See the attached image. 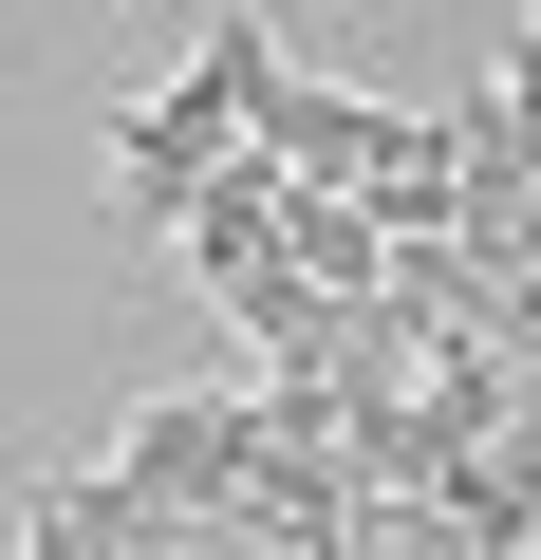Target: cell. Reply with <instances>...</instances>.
<instances>
[{"mask_svg":"<svg viewBox=\"0 0 541 560\" xmlns=\"http://www.w3.org/2000/svg\"><path fill=\"white\" fill-rule=\"evenodd\" d=\"M261 75H281V38H261V0H224V20H205V57H187L168 94H131V113H113V224H150V243H168V206L243 150Z\"/></svg>","mask_w":541,"mask_h":560,"instance_id":"cell-1","label":"cell"},{"mask_svg":"<svg viewBox=\"0 0 541 560\" xmlns=\"http://www.w3.org/2000/svg\"><path fill=\"white\" fill-rule=\"evenodd\" d=\"M243 467H261V393H150V411L113 430V486H131L150 523H205V504H243Z\"/></svg>","mask_w":541,"mask_h":560,"instance_id":"cell-2","label":"cell"},{"mask_svg":"<svg viewBox=\"0 0 541 560\" xmlns=\"http://www.w3.org/2000/svg\"><path fill=\"white\" fill-rule=\"evenodd\" d=\"M243 150H261V168H299V187H374V168L411 150V113H392V94H337V75L281 57V75H261V113H243Z\"/></svg>","mask_w":541,"mask_h":560,"instance_id":"cell-3","label":"cell"},{"mask_svg":"<svg viewBox=\"0 0 541 560\" xmlns=\"http://www.w3.org/2000/svg\"><path fill=\"white\" fill-rule=\"evenodd\" d=\"M168 243H187V280H243V261H281V168H261V150H224V168L168 206Z\"/></svg>","mask_w":541,"mask_h":560,"instance_id":"cell-4","label":"cell"}]
</instances>
